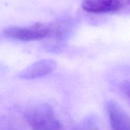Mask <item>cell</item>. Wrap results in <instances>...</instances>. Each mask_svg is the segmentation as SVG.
<instances>
[{
    "label": "cell",
    "mask_w": 130,
    "mask_h": 130,
    "mask_svg": "<svg viewBox=\"0 0 130 130\" xmlns=\"http://www.w3.org/2000/svg\"><path fill=\"white\" fill-rule=\"evenodd\" d=\"M124 6V0H84L82 8L92 13H105L120 10Z\"/></svg>",
    "instance_id": "obj_5"
},
{
    "label": "cell",
    "mask_w": 130,
    "mask_h": 130,
    "mask_svg": "<svg viewBox=\"0 0 130 130\" xmlns=\"http://www.w3.org/2000/svg\"><path fill=\"white\" fill-rule=\"evenodd\" d=\"M50 30L51 27L49 25L37 23L27 27H8L4 30L3 35L8 39L30 41L45 38L50 34Z\"/></svg>",
    "instance_id": "obj_2"
},
{
    "label": "cell",
    "mask_w": 130,
    "mask_h": 130,
    "mask_svg": "<svg viewBox=\"0 0 130 130\" xmlns=\"http://www.w3.org/2000/svg\"><path fill=\"white\" fill-rule=\"evenodd\" d=\"M93 130H96V129H93Z\"/></svg>",
    "instance_id": "obj_10"
},
{
    "label": "cell",
    "mask_w": 130,
    "mask_h": 130,
    "mask_svg": "<svg viewBox=\"0 0 130 130\" xmlns=\"http://www.w3.org/2000/svg\"><path fill=\"white\" fill-rule=\"evenodd\" d=\"M72 130H81V129H80L79 128H72Z\"/></svg>",
    "instance_id": "obj_8"
},
{
    "label": "cell",
    "mask_w": 130,
    "mask_h": 130,
    "mask_svg": "<svg viewBox=\"0 0 130 130\" xmlns=\"http://www.w3.org/2000/svg\"><path fill=\"white\" fill-rule=\"evenodd\" d=\"M106 108L111 130H130V117L118 103L110 100Z\"/></svg>",
    "instance_id": "obj_3"
},
{
    "label": "cell",
    "mask_w": 130,
    "mask_h": 130,
    "mask_svg": "<svg viewBox=\"0 0 130 130\" xmlns=\"http://www.w3.org/2000/svg\"><path fill=\"white\" fill-rule=\"evenodd\" d=\"M57 63L53 59H43L38 61L27 67L19 74L23 79L40 78L50 74L56 68Z\"/></svg>",
    "instance_id": "obj_4"
},
{
    "label": "cell",
    "mask_w": 130,
    "mask_h": 130,
    "mask_svg": "<svg viewBox=\"0 0 130 130\" xmlns=\"http://www.w3.org/2000/svg\"><path fill=\"white\" fill-rule=\"evenodd\" d=\"M127 2H128V3L130 4V0H127Z\"/></svg>",
    "instance_id": "obj_9"
},
{
    "label": "cell",
    "mask_w": 130,
    "mask_h": 130,
    "mask_svg": "<svg viewBox=\"0 0 130 130\" xmlns=\"http://www.w3.org/2000/svg\"><path fill=\"white\" fill-rule=\"evenodd\" d=\"M25 119L32 130H62V125L51 105L42 104L27 111Z\"/></svg>",
    "instance_id": "obj_1"
},
{
    "label": "cell",
    "mask_w": 130,
    "mask_h": 130,
    "mask_svg": "<svg viewBox=\"0 0 130 130\" xmlns=\"http://www.w3.org/2000/svg\"><path fill=\"white\" fill-rule=\"evenodd\" d=\"M121 89L123 92L128 96L130 99V82L129 81H124L121 85Z\"/></svg>",
    "instance_id": "obj_7"
},
{
    "label": "cell",
    "mask_w": 130,
    "mask_h": 130,
    "mask_svg": "<svg viewBox=\"0 0 130 130\" xmlns=\"http://www.w3.org/2000/svg\"><path fill=\"white\" fill-rule=\"evenodd\" d=\"M0 130H27L17 119L10 116H0Z\"/></svg>",
    "instance_id": "obj_6"
}]
</instances>
